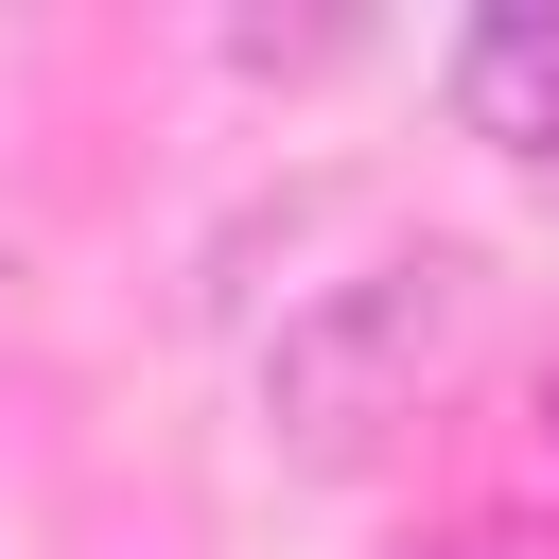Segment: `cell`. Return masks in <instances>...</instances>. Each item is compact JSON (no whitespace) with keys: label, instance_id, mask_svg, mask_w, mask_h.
I'll return each mask as SVG.
<instances>
[{"label":"cell","instance_id":"1","mask_svg":"<svg viewBox=\"0 0 559 559\" xmlns=\"http://www.w3.org/2000/svg\"><path fill=\"white\" fill-rule=\"evenodd\" d=\"M454 332H472V262H454V245L367 262V280H332V297H297V314H280V349H262V419H280V454H297V472L384 454V419H419V384H437V349H454Z\"/></svg>","mask_w":559,"mask_h":559},{"label":"cell","instance_id":"2","mask_svg":"<svg viewBox=\"0 0 559 559\" xmlns=\"http://www.w3.org/2000/svg\"><path fill=\"white\" fill-rule=\"evenodd\" d=\"M454 122L507 157H559V0H489L454 35Z\"/></svg>","mask_w":559,"mask_h":559},{"label":"cell","instance_id":"3","mask_svg":"<svg viewBox=\"0 0 559 559\" xmlns=\"http://www.w3.org/2000/svg\"><path fill=\"white\" fill-rule=\"evenodd\" d=\"M402 559H559V542L507 524V507H472V524H437V542H402Z\"/></svg>","mask_w":559,"mask_h":559},{"label":"cell","instance_id":"4","mask_svg":"<svg viewBox=\"0 0 559 559\" xmlns=\"http://www.w3.org/2000/svg\"><path fill=\"white\" fill-rule=\"evenodd\" d=\"M542 437H559V384H542Z\"/></svg>","mask_w":559,"mask_h":559},{"label":"cell","instance_id":"5","mask_svg":"<svg viewBox=\"0 0 559 559\" xmlns=\"http://www.w3.org/2000/svg\"><path fill=\"white\" fill-rule=\"evenodd\" d=\"M524 175H542V192H559V157H524Z\"/></svg>","mask_w":559,"mask_h":559}]
</instances>
